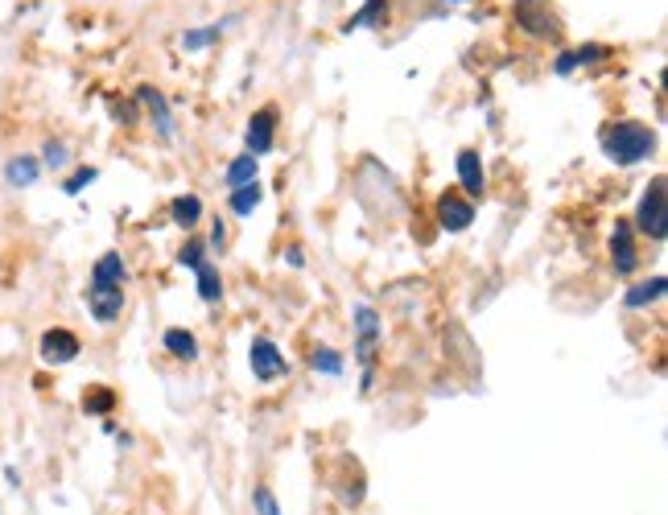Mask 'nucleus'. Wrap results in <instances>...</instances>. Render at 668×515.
<instances>
[{"label":"nucleus","instance_id":"nucleus-19","mask_svg":"<svg viewBox=\"0 0 668 515\" xmlns=\"http://www.w3.org/2000/svg\"><path fill=\"white\" fill-rule=\"evenodd\" d=\"M161 347L170 351L174 359H182V363H194V359H198V338H194L186 326H170V330H165Z\"/></svg>","mask_w":668,"mask_h":515},{"label":"nucleus","instance_id":"nucleus-27","mask_svg":"<svg viewBox=\"0 0 668 515\" xmlns=\"http://www.w3.org/2000/svg\"><path fill=\"white\" fill-rule=\"evenodd\" d=\"M95 178H99V169H95V165H83V169H75V174L62 182V194H71V198H75V194H83Z\"/></svg>","mask_w":668,"mask_h":515},{"label":"nucleus","instance_id":"nucleus-29","mask_svg":"<svg viewBox=\"0 0 668 515\" xmlns=\"http://www.w3.org/2000/svg\"><path fill=\"white\" fill-rule=\"evenodd\" d=\"M66 161H71V153H66L62 141H46V145H42V165H46V169H62Z\"/></svg>","mask_w":668,"mask_h":515},{"label":"nucleus","instance_id":"nucleus-28","mask_svg":"<svg viewBox=\"0 0 668 515\" xmlns=\"http://www.w3.org/2000/svg\"><path fill=\"white\" fill-rule=\"evenodd\" d=\"M252 507H256V515H281V503H277L273 487H264V483L252 491Z\"/></svg>","mask_w":668,"mask_h":515},{"label":"nucleus","instance_id":"nucleus-6","mask_svg":"<svg viewBox=\"0 0 668 515\" xmlns=\"http://www.w3.org/2000/svg\"><path fill=\"white\" fill-rule=\"evenodd\" d=\"M277 103H264V108H256L252 112V120H248V128H244V145H248V153L260 161L264 153H273V141H277Z\"/></svg>","mask_w":668,"mask_h":515},{"label":"nucleus","instance_id":"nucleus-16","mask_svg":"<svg viewBox=\"0 0 668 515\" xmlns=\"http://www.w3.org/2000/svg\"><path fill=\"white\" fill-rule=\"evenodd\" d=\"M388 0H363L359 5V13L343 25V33H355V29H384L388 25Z\"/></svg>","mask_w":668,"mask_h":515},{"label":"nucleus","instance_id":"nucleus-15","mask_svg":"<svg viewBox=\"0 0 668 515\" xmlns=\"http://www.w3.org/2000/svg\"><path fill=\"white\" fill-rule=\"evenodd\" d=\"M231 21H236V17H219V21H211V25L186 29V33H182V50H186V54H198V50H207L211 42H219L223 33L231 29Z\"/></svg>","mask_w":668,"mask_h":515},{"label":"nucleus","instance_id":"nucleus-26","mask_svg":"<svg viewBox=\"0 0 668 515\" xmlns=\"http://www.w3.org/2000/svg\"><path fill=\"white\" fill-rule=\"evenodd\" d=\"M207 256H211V252H207L203 239H186V244L178 248V264H182V268H190V272H194L198 264H203Z\"/></svg>","mask_w":668,"mask_h":515},{"label":"nucleus","instance_id":"nucleus-25","mask_svg":"<svg viewBox=\"0 0 668 515\" xmlns=\"http://www.w3.org/2000/svg\"><path fill=\"white\" fill-rule=\"evenodd\" d=\"M83 408H87V417H108V412L116 408V392L112 388H91L83 396Z\"/></svg>","mask_w":668,"mask_h":515},{"label":"nucleus","instance_id":"nucleus-22","mask_svg":"<svg viewBox=\"0 0 668 515\" xmlns=\"http://www.w3.org/2000/svg\"><path fill=\"white\" fill-rule=\"evenodd\" d=\"M194 277H198V297H203L207 305H215L223 297V277H219V268L211 260H203L194 268Z\"/></svg>","mask_w":668,"mask_h":515},{"label":"nucleus","instance_id":"nucleus-20","mask_svg":"<svg viewBox=\"0 0 668 515\" xmlns=\"http://www.w3.org/2000/svg\"><path fill=\"white\" fill-rule=\"evenodd\" d=\"M170 219H174L182 231L198 227V223H203V198H198V194H178V198L170 202Z\"/></svg>","mask_w":668,"mask_h":515},{"label":"nucleus","instance_id":"nucleus-4","mask_svg":"<svg viewBox=\"0 0 668 515\" xmlns=\"http://www.w3.org/2000/svg\"><path fill=\"white\" fill-rule=\"evenodd\" d=\"M664 194H668V182L664 178H652L644 198H640V211H636V231H644L652 244H664V235H668V223H664Z\"/></svg>","mask_w":668,"mask_h":515},{"label":"nucleus","instance_id":"nucleus-12","mask_svg":"<svg viewBox=\"0 0 668 515\" xmlns=\"http://www.w3.org/2000/svg\"><path fill=\"white\" fill-rule=\"evenodd\" d=\"M611 58V46H603V42H586V46H574V50H561L557 58H553V75H574V71H582V66H594V62H607Z\"/></svg>","mask_w":668,"mask_h":515},{"label":"nucleus","instance_id":"nucleus-30","mask_svg":"<svg viewBox=\"0 0 668 515\" xmlns=\"http://www.w3.org/2000/svg\"><path fill=\"white\" fill-rule=\"evenodd\" d=\"M227 248V223L223 219H215V227H211V244H207V252H223Z\"/></svg>","mask_w":668,"mask_h":515},{"label":"nucleus","instance_id":"nucleus-1","mask_svg":"<svg viewBox=\"0 0 668 515\" xmlns=\"http://www.w3.org/2000/svg\"><path fill=\"white\" fill-rule=\"evenodd\" d=\"M598 141H603V153L623 169L640 165L656 153V132L640 120H615V124H607L603 132H598Z\"/></svg>","mask_w":668,"mask_h":515},{"label":"nucleus","instance_id":"nucleus-5","mask_svg":"<svg viewBox=\"0 0 668 515\" xmlns=\"http://www.w3.org/2000/svg\"><path fill=\"white\" fill-rule=\"evenodd\" d=\"M248 367H252V375L260 384H273V380H281V375H289V359H285V351L277 347L273 338H252V347H248Z\"/></svg>","mask_w":668,"mask_h":515},{"label":"nucleus","instance_id":"nucleus-3","mask_svg":"<svg viewBox=\"0 0 668 515\" xmlns=\"http://www.w3.org/2000/svg\"><path fill=\"white\" fill-rule=\"evenodd\" d=\"M512 17H516V29H524L528 38H537V42H557L561 38V13L549 5V0H516Z\"/></svg>","mask_w":668,"mask_h":515},{"label":"nucleus","instance_id":"nucleus-17","mask_svg":"<svg viewBox=\"0 0 668 515\" xmlns=\"http://www.w3.org/2000/svg\"><path fill=\"white\" fill-rule=\"evenodd\" d=\"M38 178H42V161L29 157V153H21V157H13V161L5 165V182H9L13 190H25V186H33Z\"/></svg>","mask_w":668,"mask_h":515},{"label":"nucleus","instance_id":"nucleus-11","mask_svg":"<svg viewBox=\"0 0 668 515\" xmlns=\"http://www.w3.org/2000/svg\"><path fill=\"white\" fill-rule=\"evenodd\" d=\"M137 103L149 112V120H153V128H157L161 141H174V112H170V99H165L153 83H141V87H137Z\"/></svg>","mask_w":668,"mask_h":515},{"label":"nucleus","instance_id":"nucleus-14","mask_svg":"<svg viewBox=\"0 0 668 515\" xmlns=\"http://www.w3.org/2000/svg\"><path fill=\"white\" fill-rule=\"evenodd\" d=\"M128 281V264L120 252H104L95 264H91V285H112V289H124Z\"/></svg>","mask_w":668,"mask_h":515},{"label":"nucleus","instance_id":"nucleus-18","mask_svg":"<svg viewBox=\"0 0 668 515\" xmlns=\"http://www.w3.org/2000/svg\"><path fill=\"white\" fill-rule=\"evenodd\" d=\"M664 289H668L664 277H648V281H640V285H627L623 305H627V309H648V305H656V301L664 297Z\"/></svg>","mask_w":668,"mask_h":515},{"label":"nucleus","instance_id":"nucleus-9","mask_svg":"<svg viewBox=\"0 0 668 515\" xmlns=\"http://www.w3.org/2000/svg\"><path fill=\"white\" fill-rule=\"evenodd\" d=\"M79 334H71V330H62V326H54V330H46L42 334V342H38V355H42V363H50V367H66V363H75L79 359Z\"/></svg>","mask_w":668,"mask_h":515},{"label":"nucleus","instance_id":"nucleus-2","mask_svg":"<svg viewBox=\"0 0 668 515\" xmlns=\"http://www.w3.org/2000/svg\"><path fill=\"white\" fill-rule=\"evenodd\" d=\"M384 338V318L367 301L355 305V359L363 367V392H372L376 384V351Z\"/></svg>","mask_w":668,"mask_h":515},{"label":"nucleus","instance_id":"nucleus-23","mask_svg":"<svg viewBox=\"0 0 668 515\" xmlns=\"http://www.w3.org/2000/svg\"><path fill=\"white\" fill-rule=\"evenodd\" d=\"M231 215H240V219H252V211L264 202V190H260V182H248V186H240V190H231Z\"/></svg>","mask_w":668,"mask_h":515},{"label":"nucleus","instance_id":"nucleus-13","mask_svg":"<svg viewBox=\"0 0 668 515\" xmlns=\"http://www.w3.org/2000/svg\"><path fill=\"white\" fill-rule=\"evenodd\" d=\"M454 169H458V182H462V190H466V198H471V202L487 194L483 161H479V153H475V149H462V153L454 157Z\"/></svg>","mask_w":668,"mask_h":515},{"label":"nucleus","instance_id":"nucleus-24","mask_svg":"<svg viewBox=\"0 0 668 515\" xmlns=\"http://www.w3.org/2000/svg\"><path fill=\"white\" fill-rule=\"evenodd\" d=\"M310 367L318 371V375H343V355L339 351H334V347H314L310 351Z\"/></svg>","mask_w":668,"mask_h":515},{"label":"nucleus","instance_id":"nucleus-10","mask_svg":"<svg viewBox=\"0 0 668 515\" xmlns=\"http://www.w3.org/2000/svg\"><path fill=\"white\" fill-rule=\"evenodd\" d=\"M83 301H87L91 318H95L99 326H112V322L124 314V289H112V285H87Z\"/></svg>","mask_w":668,"mask_h":515},{"label":"nucleus","instance_id":"nucleus-31","mask_svg":"<svg viewBox=\"0 0 668 515\" xmlns=\"http://www.w3.org/2000/svg\"><path fill=\"white\" fill-rule=\"evenodd\" d=\"M289 264H293V268H302V264H306V256H302V248H289Z\"/></svg>","mask_w":668,"mask_h":515},{"label":"nucleus","instance_id":"nucleus-32","mask_svg":"<svg viewBox=\"0 0 668 515\" xmlns=\"http://www.w3.org/2000/svg\"><path fill=\"white\" fill-rule=\"evenodd\" d=\"M446 5H466V0H446Z\"/></svg>","mask_w":668,"mask_h":515},{"label":"nucleus","instance_id":"nucleus-8","mask_svg":"<svg viewBox=\"0 0 668 515\" xmlns=\"http://www.w3.org/2000/svg\"><path fill=\"white\" fill-rule=\"evenodd\" d=\"M611 264H615V277H631L640 268V252H636V227L627 219H615V231H611Z\"/></svg>","mask_w":668,"mask_h":515},{"label":"nucleus","instance_id":"nucleus-21","mask_svg":"<svg viewBox=\"0 0 668 515\" xmlns=\"http://www.w3.org/2000/svg\"><path fill=\"white\" fill-rule=\"evenodd\" d=\"M256 174H260V161H256L252 153H240L236 161L223 169V186H227V190H240V186L256 182Z\"/></svg>","mask_w":668,"mask_h":515},{"label":"nucleus","instance_id":"nucleus-7","mask_svg":"<svg viewBox=\"0 0 668 515\" xmlns=\"http://www.w3.org/2000/svg\"><path fill=\"white\" fill-rule=\"evenodd\" d=\"M433 219H438L442 231L458 235V231H466V227L475 223V202L462 198L458 190H446V194L438 198V206H433Z\"/></svg>","mask_w":668,"mask_h":515}]
</instances>
